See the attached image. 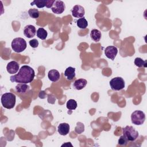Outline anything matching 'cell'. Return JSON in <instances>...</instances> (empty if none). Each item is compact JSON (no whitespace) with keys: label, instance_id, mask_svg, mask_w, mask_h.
<instances>
[{"label":"cell","instance_id":"6da1fadb","mask_svg":"<svg viewBox=\"0 0 147 147\" xmlns=\"http://www.w3.org/2000/svg\"><path fill=\"white\" fill-rule=\"evenodd\" d=\"M34 69L29 65H23L20 69L18 73L11 76L10 80L11 82L26 84L32 82L34 78Z\"/></svg>","mask_w":147,"mask_h":147},{"label":"cell","instance_id":"7a4b0ae2","mask_svg":"<svg viewBox=\"0 0 147 147\" xmlns=\"http://www.w3.org/2000/svg\"><path fill=\"white\" fill-rule=\"evenodd\" d=\"M1 103L4 108L13 109L16 105V95L11 92L4 93L1 96Z\"/></svg>","mask_w":147,"mask_h":147},{"label":"cell","instance_id":"3957f363","mask_svg":"<svg viewBox=\"0 0 147 147\" xmlns=\"http://www.w3.org/2000/svg\"><path fill=\"white\" fill-rule=\"evenodd\" d=\"M11 45L15 52L20 53L26 48V42L23 38L17 37L13 40Z\"/></svg>","mask_w":147,"mask_h":147},{"label":"cell","instance_id":"277c9868","mask_svg":"<svg viewBox=\"0 0 147 147\" xmlns=\"http://www.w3.org/2000/svg\"><path fill=\"white\" fill-rule=\"evenodd\" d=\"M123 135L127 141H134L138 137V132L132 126H126L122 129Z\"/></svg>","mask_w":147,"mask_h":147},{"label":"cell","instance_id":"5b68a950","mask_svg":"<svg viewBox=\"0 0 147 147\" xmlns=\"http://www.w3.org/2000/svg\"><path fill=\"white\" fill-rule=\"evenodd\" d=\"M131 122L136 125H141L145 120V113L141 110H136L131 115Z\"/></svg>","mask_w":147,"mask_h":147},{"label":"cell","instance_id":"8992f818","mask_svg":"<svg viewBox=\"0 0 147 147\" xmlns=\"http://www.w3.org/2000/svg\"><path fill=\"white\" fill-rule=\"evenodd\" d=\"M110 86L111 90L119 91L124 88L125 81L121 77H115L110 81Z\"/></svg>","mask_w":147,"mask_h":147},{"label":"cell","instance_id":"52a82bcc","mask_svg":"<svg viewBox=\"0 0 147 147\" xmlns=\"http://www.w3.org/2000/svg\"><path fill=\"white\" fill-rule=\"evenodd\" d=\"M65 4L61 1H55L51 10L52 12L56 14H61L65 10Z\"/></svg>","mask_w":147,"mask_h":147},{"label":"cell","instance_id":"ba28073f","mask_svg":"<svg viewBox=\"0 0 147 147\" xmlns=\"http://www.w3.org/2000/svg\"><path fill=\"white\" fill-rule=\"evenodd\" d=\"M117 53H118V49L117 47L114 46H112V45L108 46L105 49V54L106 56L112 60H114L115 57L117 55Z\"/></svg>","mask_w":147,"mask_h":147},{"label":"cell","instance_id":"9c48e42d","mask_svg":"<svg viewBox=\"0 0 147 147\" xmlns=\"http://www.w3.org/2000/svg\"><path fill=\"white\" fill-rule=\"evenodd\" d=\"M84 9L83 6L76 5L72 9V15L76 18H82L84 15Z\"/></svg>","mask_w":147,"mask_h":147},{"label":"cell","instance_id":"30bf717a","mask_svg":"<svg viewBox=\"0 0 147 147\" xmlns=\"http://www.w3.org/2000/svg\"><path fill=\"white\" fill-rule=\"evenodd\" d=\"M24 34L28 38L33 37L36 33V28L32 25H26L23 30Z\"/></svg>","mask_w":147,"mask_h":147},{"label":"cell","instance_id":"8fae6325","mask_svg":"<svg viewBox=\"0 0 147 147\" xmlns=\"http://www.w3.org/2000/svg\"><path fill=\"white\" fill-rule=\"evenodd\" d=\"M6 69L10 74H16L19 69V64L16 61H11L7 64Z\"/></svg>","mask_w":147,"mask_h":147},{"label":"cell","instance_id":"7c38bea8","mask_svg":"<svg viewBox=\"0 0 147 147\" xmlns=\"http://www.w3.org/2000/svg\"><path fill=\"white\" fill-rule=\"evenodd\" d=\"M57 131L61 136H66L69 131V125L67 123H60L57 127Z\"/></svg>","mask_w":147,"mask_h":147},{"label":"cell","instance_id":"4fadbf2b","mask_svg":"<svg viewBox=\"0 0 147 147\" xmlns=\"http://www.w3.org/2000/svg\"><path fill=\"white\" fill-rule=\"evenodd\" d=\"M48 77L49 79L53 82H56L59 80L60 77V75L59 72L56 69H51L48 72Z\"/></svg>","mask_w":147,"mask_h":147},{"label":"cell","instance_id":"5bb4252c","mask_svg":"<svg viewBox=\"0 0 147 147\" xmlns=\"http://www.w3.org/2000/svg\"><path fill=\"white\" fill-rule=\"evenodd\" d=\"M64 76L67 80H72L75 76V68L72 67H68L64 71Z\"/></svg>","mask_w":147,"mask_h":147},{"label":"cell","instance_id":"9a60e30c","mask_svg":"<svg viewBox=\"0 0 147 147\" xmlns=\"http://www.w3.org/2000/svg\"><path fill=\"white\" fill-rule=\"evenodd\" d=\"M87 83V82L84 79H79L76 80L73 84V86L76 90H80L85 87Z\"/></svg>","mask_w":147,"mask_h":147},{"label":"cell","instance_id":"2e32d148","mask_svg":"<svg viewBox=\"0 0 147 147\" xmlns=\"http://www.w3.org/2000/svg\"><path fill=\"white\" fill-rule=\"evenodd\" d=\"M101 32L96 29H92L90 33V37L95 42H98L101 38Z\"/></svg>","mask_w":147,"mask_h":147},{"label":"cell","instance_id":"e0dca14e","mask_svg":"<svg viewBox=\"0 0 147 147\" xmlns=\"http://www.w3.org/2000/svg\"><path fill=\"white\" fill-rule=\"evenodd\" d=\"M36 34H37V36L38 37V38H39L40 39L42 40H45L48 36V33H47V30H45L42 28H38L36 32Z\"/></svg>","mask_w":147,"mask_h":147},{"label":"cell","instance_id":"ac0fdd59","mask_svg":"<svg viewBox=\"0 0 147 147\" xmlns=\"http://www.w3.org/2000/svg\"><path fill=\"white\" fill-rule=\"evenodd\" d=\"M29 86L26 84L18 83V84H17L16 87V90L17 92H19L20 94H24L26 92Z\"/></svg>","mask_w":147,"mask_h":147},{"label":"cell","instance_id":"d6986e66","mask_svg":"<svg viewBox=\"0 0 147 147\" xmlns=\"http://www.w3.org/2000/svg\"><path fill=\"white\" fill-rule=\"evenodd\" d=\"M76 25L80 29H86L88 26V22L83 17L76 21Z\"/></svg>","mask_w":147,"mask_h":147},{"label":"cell","instance_id":"ffe728a7","mask_svg":"<svg viewBox=\"0 0 147 147\" xmlns=\"http://www.w3.org/2000/svg\"><path fill=\"white\" fill-rule=\"evenodd\" d=\"M134 64L140 68V67H146V64H147V61L146 60H144L140 57H136L134 60Z\"/></svg>","mask_w":147,"mask_h":147},{"label":"cell","instance_id":"44dd1931","mask_svg":"<svg viewBox=\"0 0 147 147\" xmlns=\"http://www.w3.org/2000/svg\"><path fill=\"white\" fill-rule=\"evenodd\" d=\"M66 106L68 110H75L77 107V103L75 100L71 99L67 101Z\"/></svg>","mask_w":147,"mask_h":147},{"label":"cell","instance_id":"7402d4cb","mask_svg":"<svg viewBox=\"0 0 147 147\" xmlns=\"http://www.w3.org/2000/svg\"><path fill=\"white\" fill-rule=\"evenodd\" d=\"M28 14L29 16L32 18H37L40 16L38 10L36 9H30L28 10Z\"/></svg>","mask_w":147,"mask_h":147},{"label":"cell","instance_id":"603a6c76","mask_svg":"<svg viewBox=\"0 0 147 147\" xmlns=\"http://www.w3.org/2000/svg\"><path fill=\"white\" fill-rule=\"evenodd\" d=\"M47 0H41V1H34L30 3V5L33 6L36 5L38 8H42L45 6Z\"/></svg>","mask_w":147,"mask_h":147},{"label":"cell","instance_id":"cb8c5ba5","mask_svg":"<svg viewBox=\"0 0 147 147\" xmlns=\"http://www.w3.org/2000/svg\"><path fill=\"white\" fill-rule=\"evenodd\" d=\"M84 130V126L83 123L82 122H78L76 123V126L75 127V131L78 134H81L82 132H83Z\"/></svg>","mask_w":147,"mask_h":147},{"label":"cell","instance_id":"d4e9b609","mask_svg":"<svg viewBox=\"0 0 147 147\" xmlns=\"http://www.w3.org/2000/svg\"><path fill=\"white\" fill-rule=\"evenodd\" d=\"M127 140L126 138L123 135L120 137V138L118 140V144L120 145H126L127 144Z\"/></svg>","mask_w":147,"mask_h":147},{"label":"cell","instance_id":"484cf974","mask_svg":"<svg viewBox=\"0 0 147 147\" xmlns=\"http://www.w3.org/2000/svg\"><path fill=\"white\" fill-rule=\"evenodd\" d=\"M29 43L30 46L31 47L33 48H36L37 47H38V44H39L38 40L37 39H36V38H34V39H32V40H30Z\"/></svg>","mask_w":147,"mask_h":147},{"label":"cell","instance_id":"4316f807","mask_svg":"<svg viewBox=\"0 0 147 147\" xmlns=\"http://www.w3.org/2000/svg\"><path fill=\"white\" fill-rule=\"evenodd\" d=\"M54 2H55L54 0H47L45 6L47 8H51L53 6V4Z\"/></svg>","mask_w":147,"mask_h":147}]
</instances>
